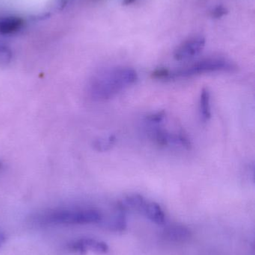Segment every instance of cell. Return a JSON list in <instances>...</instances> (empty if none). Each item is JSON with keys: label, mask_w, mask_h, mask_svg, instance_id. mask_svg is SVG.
Returning <instances> with one entry per match:
<instances>
[{"label": "cell", "mask_w": 255, "mask_h": 255, "mask_svg": "<svg viewBox=\"0 0 255 255\" xmlns=\"http://www.w3.org/2000/svg\"><path fill=\"white\" fill-rule=\"evenodd\" d=\"M166 118V113L164 112H157L151 114L145 118V122L152 126H157L161 124Z\"/></svg>", "instance_id": "obj_14"}, {"label": "cell", "mask_w": 255, "mask_h": 255, "mask_svg": "<svg viewBox=\"0 0 255 255\" xmlns=\"http://www.w3.org/2000/svg\"><path fill=\"white\" fill-rule=\"evenodd\" d=\"M124 209L125 208L123 205H119L118 213L115 214L114 218L112 219L110 223V228L112 230L115 232H124L127 229V219H126L125 214H124Z\"/></svg>", "instance_id": "obj_11"}, {"label": "cell", "mask_w": 255, "mask_h": 255, "mask_svg": "<svg viewBox=\"0 0 255 255\" xmlns=\"http://www.w3.org/2000/svg\"><path fill=\"white\" fill-rule=\"evenodd\" d=\"M12 59V52L7 46L0 43V68L5 67Z\"/></svg>", "instance_id": "obj_13"}, {"label": "cell", "mask_w": 255, "mask_h": 255, "mask_svg": "<svg viewBox=\"0 0 255 255\" xmlns=\"http://www.w3.org/2000/svg\"><path fill=\"white\" fill-rule=\"evenodd\" d=\"M138 74L134 69L118 67L96 75L89 85V94L96 101L110 100L136 83Z\"/></svg>", "instance_id": "obj_1"}, {"label": "cell", "mask_w": 255, "mask_h": 255, "mask_svg": "<svg viewBox=\"0 0 255 255\" xmlns=\"http://www.w3.org/2000/svg\"><path fill=\"white\" fill-rule=\"evenodd\" d=\"M4 241H5V237H4V234L0 230V248L4 244Z\"/></svg>", "instance_id": "obj_16"}, {"label": "cell", "mask_w": 255, "mask_h": 255, "mask_svg": "<svg viewBox=\"0 0 255 255\" xmlns=\"http://www.w3.org/2000/svg\"><path fill=\"white\" fill-rule=\"evenodd\" d=\"M238 67L235 63L227 58L221 57H212L204 58L193 64L177 70L160 67L156 69L151 73L154 79L161 81H171L174 79H186L193 76L220 72H234Z\"/></svg>", "instance_id": "obj_2"}, {"label": "cell", "mask_w": 255, "mask_h": 255, "mask_svg": "<svg viewBox=\"0 0 255 255\" xmlns=\"http://www.w3.org/2000/svg\"><path fill=\"white\" fill-rule=\"evenodd\" d=\"M67 248L70 251L81 255L86 254L88 251L97 255L106 254L109 252V247L106 243L92 238H82L73 241L68 244Z\"/></svg>", "instance_id": "obj_5"}, {"label": "cell", "mask_w": 255, "mask_h": 255, "mask_svg": "<svg viewBox=\"0 0 255 255\" xmlns=\"http://www.w3.org/2000/svg\"><path fill=\"white\" fill-rule=\"evenodd\" d=\"M205 43L206 40L203 36L189 37L175 49L174 58L178 61L191 59L203 50Z\"/></svg>", "instance_id": "obj_4"}, {"label": "cell", "mask_w": 255, "mask_h": 255, "mask_svg": "<svg viewBox=\"0 0 255 255\" xmlns=\"http://www.w3.org/2000/svg\"><path fill=\"white\" fill-rule=\"evenodd\" d=\"M101 213L90 208H57L43 213L40 221L49 225H86L100 223Z\"/></svg>", "instance_id": "obj_3"}, {"label": "cell", "mask_w": 255, "mask_h": 255, "mask_svg": "<svg viewBox=\"0 0 255 255\" xmlns=\"http://www.w3.org/2000/svg\"><path fill=\"white\" fill-rule=\"evenodd\" d=\"M211 94L208 88H203L201 91L199 97V115L201 121L207 123L211 120Z\"/></svg>", "instance_id": "obj_9"}, {"label": "cell", "mask_w": 255, "mask_h": 255, "mask_svg": "<svg viewBox=\"0 0 255 255\" xmlns=\"http://www.w3.org/2000/svg\"><path fill=\"white\" fill-rule=\"evenodd\" d=\"M141 211L156 224L161 226L166 223V214L160 205L156 202H145Z\"/></svg>", "instance_id": "obj_8"}, {"label": "cell", "mask_w": 255, "mask_h": 255, "mask_svg": "<svg viewBox=\"0 0 255 255\" xmlns=\"http://www.w3.org/2000/svg\"><path fill=\"white\" fill-rule=\"evenodd\" d=\"M25 21L17 16L5 15L0 16V34L13 35L23 28Z\"/></svg>", "instance_id": "obj_6"}, {"label": "cell", "mask_w": 255, "mask_h": 255, "mask_svg": "<svg viewBox=\"0 0 255 255\" xmlns=\"http://www.w3.org/2000/svg\"><path fill=\"white\" fill-rule=\"evenodd\" d=\"M136 1V0H123V4L126 6L130 5V4H133Z\"/></svg>", "instance_id": "obj_17"}, {"label": "cell", "mask_w": 255, "mask_h": 255, "mask_svg": "<svg viewBox=\"0 0 255 255\" xmlns=\"http://www.w3.org/2000/svg\"><path fill=\"white\" fill-rule=\"evenodd\" d=\"M165 238L169 241L183 243L191 238V232L188 228L181 225H172L165 230Z\"/></svg>", "instance_id": "obj_7"}, {"label": "cell", "mask_w": 255, "mask_h": 255, "mask_svg": "<svg viewBox=\"0 0 255 255\" xmlns=\"http://www.w3.org/2000/svg\"><path fill=\"white\" fill-rule=\"evenodd\" d=\"M145 199L143 196L139 194H130L124 198L121 205L124 208H132V209L138 210V211H142L144 205H145Z\"/></svg>", "instance_id": "obj_10"}, {"label": "cell", "mask_w": 255, "mask_h": 255, "mask_svg": "<svg viewBox=\"0 0 255 255\" xmlns=\"http://www.w3.org/2000/svg\"><path fill=\"white\" fill-rule=\"evenodd\" d=\"M117 138L115 135H109L106 137L96 139L93 144L94 149L98 151H106L115 145Z\"/></svg>", "instance_id": "obj_12"}, {"label": "cell", "mask_w": 255, "mask_h": 255, "mask_svg": "<svg viewBox=\"0 0 255 255\" xmlns=\"http://www.w3.org/2000/svg\"><path fill=\"white\" fill-rule=\"evenodd\" d=\"M228 13H229V10L227 7L223 5H218L211 10V16L214 19H220L227 15Z\"/></svg>", "instance_id": "obj_15"}]
</instances>
